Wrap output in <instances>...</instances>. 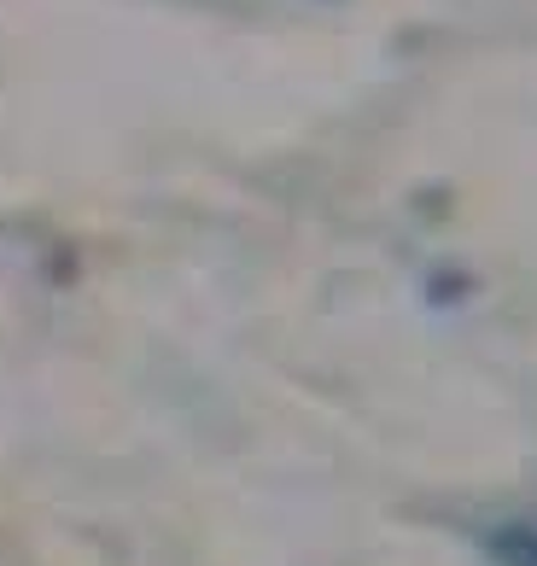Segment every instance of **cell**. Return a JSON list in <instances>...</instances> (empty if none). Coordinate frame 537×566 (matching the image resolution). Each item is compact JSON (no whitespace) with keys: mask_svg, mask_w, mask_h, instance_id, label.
Masks as SVG:
<instances>
[{"mask_svg":"<svg viewBox=\"0 0 537 566\" xmlns=\"http://www.w3.org/2000/svg\"><path fill=\"white\" fill-rule=\"evenodd\" d=\"M491 560H497V566H537V526L491 532Z\"/></svg>","mask_w":537,"mask_h":566,"instance_id":"6da1fadb","label":"cell"}]
</instances>
